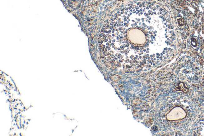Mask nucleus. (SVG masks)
Returning a JSON list of instances; mask_svg holds the SVG:
<instances>
[{"instance_id": "nucleus-1", "label": "nucleus", "mask_w": 204, "mask_h": 136, "mask_svg": "<svg viewBox=\"0 0 204 136\" xmlns=\"http://www.w3.org/2000/svg\"><path fill=\"white\" fill-rule=\"evenodd\" d=\"M176 90L177 91H181L183 92H186L188 91V88L186 86L184 83H179L176 88Z\"/></svg>"}, {"instance_id": "nucleus-2", "label": "nucleus", "mask_w": 204, "mask_h": 136, "mask_svg": "<svg viewBox=\"0 0 204 136\" xmlns=\"http://www.w3.org/2000/svg\"><path fill=\"white\" fill-rule=\"evenodd\" d=\"M201 128H202V134L204 135V121L203 123H201Z\"/></svg>"}]
</instances>
